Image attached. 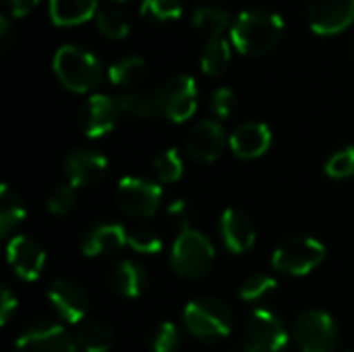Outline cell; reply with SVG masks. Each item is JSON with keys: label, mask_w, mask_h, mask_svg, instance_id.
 Masks as SVG:
<instances>
[{"label": "cell", "mask_w": 354, "mask_h": 352, "mask_svg": "<svg viewBox=\"0 0 354 352\" xmlns=\"http://www.w3.org/2000/svg\"><path fill=\"white\" fill-rule=\"evenodd\" d=\"M284 33V21L274 10L266 8H251L243 10L232 27H230V41L232 46L247 56H261L272 52Z\"/></svg>", "instance_id": "cell-1"}, {"label": "cell", "mask_w": 354, "mask_h": 352, "mask_svg": "<svg viewBox=\"0 0 354 352\" xmlns=\"http://www.w3.org/2000/svg\"><path fill=\"white\" fill-rule=\"evenodd\" d=\"M54 73L66 89L85 93L102 81V62L79 46H62L54 54Z\"/></svg>", "instance_id": "cell-2"}, {"label": "cell", "mask_w": 354, "mask_h": 352, "mask_svg": "<svg viewBox=\"0 0 354 352\" xmlns=\"http://www.w3.org/2000/svg\"><path fill=\"white\" fill-rule=\"evenodd\" d=\"M214 259H216V251L212 243L197 230H185L174 241L170 266L180 278L197 280L212 270Z\"/></svg>", "instance_id": "cell-3"}, {"label": "cell", "mask_w": 354, "mask_h": 352, "mask_svg": "<svg viewBox=\"0 0 354 352\" xmlns=\"http://www.w3.org/2000/svg\"><path fill=\"white\" fill-rule=\"evenodd\" d=\"M185 326L201 340H220L230 334L232 315L222 301L201 297L185 307Z\"/></svg>", "instance_id": "cell-4"}, {"label": "cell", "mask_w": 354, "mask_h": 352, "mask_svg": "<svg viewBox=\"0 0 354 352\" xmlns=\"http://www.w3.org/2000/svg\"><path fill=\"white\" fill-rule=\"evenodd\" d=\"M326 259V247L309 237H288L284 239L274 255L272 266L286 276H305L313 272Z\"/></svg>", "instance_id": "cell-5"}, {"label": "cell", "mask_w": 354, "mask_h": 352, "mask_svg": "<svg viewBox=\"0 0 354 352\" xmlns=\"http://www.w3.org/2000/svg\"><path fill=\"white\" fill-rule=\"evenodd\" d=\"M156 108L172 122L189 120L197 110V85L191 75H176L153 93Z\"/></svg>", "instance_id": "cell-6"}, {"label": "cell", "mask_w": 354, "mask_h": 352, "mask_svg": "<svg viewBox=\"0 0 354 352\" xmlns=\"http://www.w3.org/2000/svg\"><path fill=\"white\" fill-rule=\"evenodd\" d=\"M295 338L303 352H336L340 332L326 311H305L295 322Z\"/></svg>", "instance_id": "cell-7"}, {"label": "cell", "mask_w": 354, "mask_h": 352, "mask_svg": "<svg viewBox=\"0 0 354 352\" xmlns=\"http://www.w3.org/2000/svg\"><path fill=\"white\" fill-rule=\"evenodd\" d=\"M116 201L124 214L133 218H149L160 210L162 189L151 180L139 176H124L116 187Z\"/></svg>", "instance_id": "cell-8"}, {"label": "cell", "mask_w": 354, "mask_h": 352, "mask_svg": "<svg viewBox=\"0 0 354 352\" xmlns=\"http://www.w3.org/2000/svg\"><path fill=\"white\" fill-rule=\"evenodd\" d=\"M305 12L315 33L334 35L354 21V0H307Z\"/></svg>", "instance_id": "cell-9"}, {"label": "cell", "mask_w": 354, "mask_h": 352, "mask_svg": "<svg viewBox=\"0 0 354 352\" xmlns=\"http://www.w3.org/2000/svg\"><path fill=\"white\" fill-rule=\"evenodd\" d=\"M249 344L259 352H280L288 344V332L280 317L268 309H255L247 322Z\"/></svg>", "instance_id": "cell-10"}, {"label": "cell", "mask_w": 354, "mask_h": 352, "mask_svg": "<svg viewBox=\"0 0 354 352\" xmlns=\"http://www.w3.org/2000/svg\"><path fill=\"white\" fill-rule=\"evenodd\" d=\"M15 352H77L75 340L56 324H35L21 334Z\"/></svg>", "instance_id": "cell-11"}, {"label": "cell", "mask_w": 354, "mask_h": 352, "mask_svg": "<svg viewBox=\"0 0 354 352\" xmlns=\"http://www.w3.org/2000/svg\"><path fill=\"white\" fill-rule=\"evenodd\" d=\"M118 116H120L118 102L108 95L95 93L81 108V127H83L85 135L91 139L104 137L116 127Z\"/></svg>", "instance_id": "cell-12"}, {"label": "cell", "mask_w": 354, "mask_h": 352, "mask_svg": "<svg viewBox=\"0 0 354 352\" xmlns=\"http://www.w3.org/2000/svg\"><path fill=\"white\" fill-rule=\"evenodd\" d=\"M8 263L21 280L33 282L44 272V263H46L44 247L37 241L19 234L8 243Z\"/></svg>", "instance_id": "cell-13"}, {"label": "cell", "mask_w": 354, "mask_h": 352, "mask_svg": "<svg viewBox=\"0 0 354 352\" xmlns=\"http://www.w3.org/2000/svg\"><path fill=\"white\" fill-rule=\"evenodd\" d=\"M106 170L108 160L95 149H75L64 162L68 185H73L75 189L97 185L106 176Z\"/></svg>", "instance_id": "cell-14"}, {"label": "cell", "mask_w": 354, "mask_h": 352, "mask_svg": "<svg viewBox=\"0 0 354 352\" xmlns=\"http://www.w3.org/2000/svg\"><path fill=\"white\" fill-rule=\"evenodd\" d=\"M226 147V133L216 120H201L193 127L187 139V151L199 162H214Z\"/></svg>", "instance_id": "cell-15"}, {"label": "cell", "mask_w": 354, "mask_h": 352, "mask_svg": "<svg viewBox=\"0 0 354 352\" xmlns=\"http://www.w3.org/2000/svg\"><path fill=\"white\" fill-rule=\"evenodd\" d=\"M127 237L129 232L124 230V226L116 222H100L85 232L81 251L87 257H108L118 253L127 245Z\"/></svg>", "instance_id": "cell-16"}, {"label": "cell", "mask_w": 354, "mask_h": 352, "mask_svg": "<svg viewBox=\"0 0 354 352\" xmlns=\"http://www.w3.org/2000/svg\"><path fill=\"white\" fill-rule=\"evenodd\" d=\"M48 301L54 311L68 324H79L87 313L85 290L68 280H56L48 290Z\"/></svg>", "instance_id": "cell-17"}, {"label": "cell", "mask_w": 354, "mask_h": 352, "mask_svg": "<svg viewBox=\"0 0 354 352\" xmlns=\"http://www.w3.org/2000/svg\"><path fill=\"white\" fill-rule=\"evenodd\" d=\"M220 237L230 253H245L255 245V228L249 216L228 207L220 218Z\"/></svg>", "instance_id": "cell-18"}, {"label": "cell", "mask_w": 354, "mask_h": 352, "mask_svg": "<svg viewBox=\"0 0 354 352\" xmlns=\"http://www.w3.org/2000/svg\"><path fill=\"white\" fill-rule=\"evenodd\" d=\"M270 145H272V131L263 122H245L230 137V147L234 156L243 160H255L263 156L270 149Z\"/></svg>", "instance_id": "cell-19"}, {"label": "cell", "mask_w": 354, "mask_h": 352, "mask_svg": "<svg viewBox=\"0 0 354 352\" xmlns=\"http://www.w3.org/2000/svg\"><path fill=\"white\" fill-rule=\"evenodd\" d=\"M108 284L114 295H118L122 299H135V297L143 295V290L147 286V272L143 270L141 263L124 259L110 270Z\"/></svg>", "instance_id": "cell-20"}, {"label": "cell", "mask_w": 354, "mask_h": 352, "mask_svg": "<svg viewBox=\"0 0 354 352\" xmlns=\"http://www.w3.org/2000/svg\"><path fill=\"white\" fill-rule=\"evenodd\" d=\"M97 15V0H50V17L56 25L71 27Z\"/></svg>", "instance_id": "cell-21"}, {"label": "cell", "mask_w": 354, "mask_h": 352, "mask_svg": "<svg viewBox=\"0 0 354 352\" xmlns=\"http://www.w3.org/2000/svg\"><path fill=\"white\" fill-rule=\"evenodd\" d=\"M75 344L83 352H108L114 346V330L106 322H85L75 334Z\"/></svg>", "instance_id": "cell-22"}, {"label": "cell", "mask_w": 354, "mask_h": 352, "mask_svg": "<svg viewBox=\"0 0 354 352\" xmlns=\"http://www.w3.org/2000/svg\"><path fill=\"white\" fill-rule=\"evenodd\" d=\"M147 75V62L141 56H127L114 62L108 71V77L114 85L131 87L145 79Z\"/></svg>", "instance_id": "cell-23"}, {"label": "cell", "mask_w": 354, "mask_h": 352, "mask_svg": "<svg viewBox=\"0 0 354 352\" xmlns=\"http://www.w3.org/2000/svg\"><path fill=\"white\" fill-rule=\"evenodd\" d=\"M230 62V44L224 37H209L201 52V71L209 77H218Z\"/></svg>", "instance_id": "cell-24"}, {"label": "cell", "mask_w": 354, "mask_h": 352, "mask_svg": "<svg viewBox=\"0 0 354 352\" xmlns=\"http://www.w3.org/2000/svg\"><path fill=\"white\" fill-rule=\"evenodd\" d=\"M25 218V203L17 191H12L8 185H2L0 189V232L8 234L17 224H21Z\"/></svg>", "instance_id": "cell-25"}, {"label": "cell", "mask_w": 354, "mask_h": 352, "mask_svg": "<svg viewBox=\"0 0 354 352\" xmlns=\"http://www.w3.org/2000/svg\"><path fill=\"white\" fill-rule=\"evenodd\" d=\"M193 27L209 37H220V33L228 27L230 23V15L222 8H212V6H203V8H197L193 12V19H191Z\"/></svg>", "instance_id": "cell-26"}, {"label": "cell", "mask_w": 354, "mask_h": 352, "mask_svg": "<svg viewBox=\"0 0 354 352\" xmlns=\"http://www.w3.org/2000/svg\"><path fill=\"white\" fill-rule=\"evenodd\" d=\"M97 29L112 39H122L131 31V21L129 15L122 8H102L95 15Z\"/></svg>", "instance_id": "cell-27"}, {"label": "cell", "mask_w": 354, "mask_h": 352, "mask_svg": "<svg viewBox=\"0 0 354 352\" xmlns=\"http://www.w3.org/2000/svg\"><path fill=\"white\" fill-rule=\"evenodd\" d=\"M141 15L153 23L176 21L183 15V0H143Z\"/></svg>", "instance_id": "cell-28"}, {"label": "cell", "mask_w": 354, "mask_h": 352, "mask_svg": "<svg viewBox=\"0 0 354 352\" xmlns=\"http://www.w3.org/2000/svg\"><path fill=\"white\" fill-rule=\"evenodd\" d=\"M118 106L120 112L129 114V116H137V118H147L151 114L158 112L156 108V98L143 91H131V93H122L118 95Z\"/></svg>", "instance_id": "cell-29"}, {"label": "cell", "mask_w": 354, "mask_h": 352, "mask_svg": "<svg viewBox=\"0 0 354 352\" xmlns=\"http://www.w3.org/2000/svg\"><path fill=\"white\" fill-rule=\"evenodd\" d=\"M183 158L180 154L172 147L162 151L156 160H153V172L162 183H176L183 176Z\"/></svg>", "instance_id": "cell-30"}, {"label": "cell", "mask_w": 354, "mask_h": 352, "mask_svg": "<svg viewBox=\"0 0 354 352\" xmlns=\"http://www.w3.org/2000/svg\"><path fill=\"white\" fill-rule=\"evenodd\" d=\"M276 290V280L268 274H255L249 280H245L239 288V297L245 303H257L266 297H270Z\"/></svg>", "instance_id": "cell-31"}, {"label": "cell", "mask_w": 354, "mask_h": 352, "mask_svg": "<svg viewBox=\"0 0 354 352\" xmlns=\"http://www.w3.org/2000/svg\"><path fill=\"white\" fill-rule=\"evenodd\" d=\"M151 351L153 352H176L180 346V334L178 328L172 322H164L160 324L149 338Z\"/></svg>", "instance_id": "cell-32"}, {"label": "cell", "mask_w": 354, "mask_h": 352, "mask_svg": "<svg viewBox=\"0 0 354 352\" xmlns=\"http://www.w3.org/2000/svg\"><path fill=\"white\" fill-rule=\"evenodd\" d=\"M127 245L137 251V253H147V255H156L162 251V239L156 230L149 228H135L129 232L127 237Z\"/></svg>", "instance_id": "cell-33"}, {"label": "cell", "mask_w": 354, "mask_h": 352, "mask_svg": "<svg viewBox=\"0 0 354 352\" xmlns=\"http://www.w3.org/2000/svg\"><path fill=\"white\" fill-rule=\"evenodd\" d=\"M326 172L328 176L336 178V180H342V178H348L354 174V147H344L340 151H336L328 164H326Z\"/></svg>", "instance_id": "cell-34"}, {"label": "cell", "mask_w": 354, "mask_h": 352, "mask_svg": "<svg viewBox=\"0 0 354 352\" xmlns=\"http://www.w3.org/2000/svg\"><path fill=\"white\" fill-rule=\"evenodd\" d=\"M77 201V193L73 185H60L52 191V195L48 197V210L56 216H64L75 207Z\"/></svg>", "instance_id": "cell-35"}, {"label": "cell", "mask_w": 354, "mask_h": 352, "mask_svg": "<svg viewBox=\"0 0 354 352\" xmlns=\"http://www.w3.org/2000/svg\"><path fill=\"white\" fill-rule=\"evenodd\" d=\"M193 216H195V212H193L191 203L185 201V199H176V201H172V203L168 205V218H170V222H172L176 228H180V232L191 230L189 226H191V222H193Z\"/></svg>", "instance_id": "cell-36"}, {"label": "cell", "mask_w": 354, "mask_h": 352, "mask_svg": "<svg viewBox=\"0 0 354 352\" xmlns=\"http://www.w3.org/2000/svg\"><path fill=\"white\" fill-rule=\"evenodd\" d=\"M236 108V93L228 87H220L214 91L212 95V110L220 116V118H228Z\"/></svg>", "instance_id": "cell-37"}, {"label": "cell", "mask_w": 354, "mask_h": 352, "mask_svg": "<svg viewBox=\"0 0 354 352\" xmlns=\"http://www.w3.org/2000/svg\"><path fill=\"white\" fill-rule=\"evenodd\" d=\"M39 0H6L8 4V10L12 17H25L29 15L35 6H37Z\"/></svg>", "instance_id": "cell-38"}, {"label": "cell", "mask_w": 354, "mask_h": 352, "mask_svg": "<svg viewBox=\"0 0 354 352\" xmlns=\"http://www.w3.org/2000/svg\"><path fill=\"white\" fill-rule=\"evenodd\" d=\"M15 311H17V299L12 297V293L8 288H4L2 290V311H0L2 324H8Z\"/></svg>", "instance_id": "cell-39"}, {"label": "cell", "mask_w": 354, "mask_h": 352, "mask_svg": "<svg viewBox=\"0 0 354 352\" xmlns=\"http://www.w3.org/2000/svg\"><path fill=\"white\" fill-rule=\"evenodd\" d=\"M10 35H12L10 23H8V19L2 15V17H0V52H6V50H8V46H10Z\"/></svg>", "instance_id": "cell-40"}, {"label": "cell", "mask_w": 354, "mask_h": 352, "mask_svg": "<svg viewBox=\"0 0 354 352\" xmlns=\"http://www.w3.org/2000/svg\"><path fill=\"white\" fill-rule=\"evenodd\" d=\"M236 352H259V351H257V349H253V346L249 344V346H243V349H239Z\"/></svg>", "instance_id": "cell-41"}, {"label": "cell", "mask_w": 354, "mask_h": 352, "mask_svg": "<svg viewBox=\"0 0 354 352\" xmlns=\"http://www.w3.org/2000/svg\"><path fill=\"white\" fill-rule=\"evenodd\" d=\"M209 2H218V0H209Z\"/></svg>", "instance_id": "cell-42"}, {"label": "cell", "mask_w": 354, "mask_h": 352, "mask_svg": "<svg viewBox=\"0 0 354 352\" xmlns=\"http://www.w3.org/2000/svg\"><path fill=\"white\" fill-rule=\"evenodd\" d=\"M114 2H122V0H114Z\"/></svg>", "instance_id": "cell-43"}]
</instances>
